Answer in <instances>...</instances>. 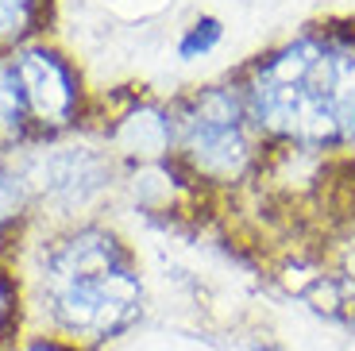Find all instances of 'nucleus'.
Instances as JSON below:
<instances>
[{"instance_id": "nucleus-5", "label": "nucleus", "mask_w": 355, "mask_h": 351, "mask_svg": "<svg viewBox=\"0 0 355 351\" xmlns=\"http://www.w3.org/2000/svg\"><path fill=\"white\" fill-rule=\"evenodd\" d=\"M116 139H120L124 151L143 155V158L166 155V151L174 147V120H170L166 112H159V108H139V112H132L128 120H120Z\"/></svg>"}, {"instance_id": "nucleus-6", "label": "nucleus", "mask_w": 355, "mask_h": 351, "mask_svg": "<svg viewBox=\"0 0 355 351\" xmlns=\"http://www.w3.org/2000/svg\"><path fill=\"white\" fill-rule=\"evenodd\" d=\"M27 325V290L24 274L0 259V351H16Z\"/></svg>"}, {"instance_id": "nucleus-8", "label": "nucleus", "mask_w": 355, "mask_h": 351, "mask_svg": "<svg viewBox=\"0 0 355 351\" xmlns=\"http://www.w3.org/2000/svg\"><path fill=\"white\" fill-rule=\"evenodd\" d=\"M19 216H24V182L0 162V251L16 236Z\"/></svg>"}, {"instance_id": "nucleus-10", "label": "nucleus", "mask_w": 355, "mask_h": 351, "mask_svg": "<svg viewBox=\"0 0 355 351\" xmlns=\"http://www.w3.org/2000/svg\"><path fill=\"white\" fill-rule=\"evenodd\" d=\"M16 351H85V348H78V343L62 340V336H51V332H43V336H24Z\"/></svg>"}, {"instance_id": "nucleus-2", "label": "nucleus", "mask_w": 355, "mask_h": 351, "mask_svg": "<svg viewBox=\"0 0 355 351\" xmlns=\"http://www.w3.org/2000/svg\"><path fill=\"white\" fill-rule=\"evenodd\" d=\"M27 313L51 336L97 351L128 336L143 316V274L116 232L81 224L46 239L24 278Z\"/></svg>"}, {"instance_id": "nucleus-4", "label": "nucleus", "mask_w": 355, "mask_h": 351, "mask_svg": "<svg viewBox=\"0 0 355 351\" xmlns=\"http://www.w3.org/2000/svg\"><path fill=\"white\" fill-rule=\"evenodd\" d=\"M12 66H16L19 89L31 132L54 135L78 120L81 108V81L73 66L46 43H19L12 46Z\"/></svg>"}, {"instance_id": "nucleus-1", "label": "nucleus", "mask_w": 355, "mask_h": 351, "mask_svg": "<svg viewBox=\"0 0 355 351\" xmlns=\"http://www.w3.org/2000/svg\"><path fill=\"white\" fill-rule=\"evenodd\" d=\"M259 135L302 151L355 143V24H313L243 70Z\"/></svg>"}, {"instance_id": "nucleus-7", "label": "nucleus", "mask_w": 355, "mask_h": 351, "mask_svg": "<svg viewBox=\"0 0 355 351\" xmlns=\"http://www.w3.org/2000/svg\"><path fill=\"white\" fill-rule=\"evenodd\" d=\"M224 39V24L216 16H197L193 24L182 31V39H178V58H205V54H213L216 46H220Z\"/></svg>"}, {"instance_id": "nucleus-3", "label": "nucleus", "mask_w": 355, "mask_h": 351, "mask_svg": "<svg viewBox=\"0 0 355 351\" xmlns=\"http://www.w3.org/2000/svg\"><path fill=\"white\" fill-rule=\"evenodd\" d=\"M178 155L197 178L232 185L255 170L263 135L240 85H205L178 105L174 116Z\"/></svg>"}, {"instance_id": "nucleus-9", "label": "nucleus", "mask_w": 355, "mask_h": 351, "mask_svg": "<svg viewBox=\"0 0 355 351\" xmlns=\"http://www.w3.org/2000/svg\"><path fill=\"white\" fill-rule=\"evenodd\" d=\"M43 0H0V43H16L39 19Z\"/></svg>"}]
</instances>
